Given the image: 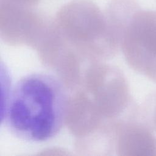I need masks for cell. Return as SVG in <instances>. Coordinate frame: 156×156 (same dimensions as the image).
Masks as SVG:
<instances>
[{
    "label": "cell",
    "instance_id": "7a4b0ae2",
    "mask_svg": "<svg viewBox=\"0 0 156 156\" xmlns=\"http://www.w3.org/2000/svg\"><path fill=\"white\" fill-rule=\"evenodd\" d=\"M124 32L129 63L156 83V11L139 8L132 15Z\"/></svg>",
    "mask_w": 156,
    "mask_h": 156
},
{
    "label": "cell",
    "instance_id": "277c9868",
    "mask_svg": "<svg viewBox=\"0 0 156 156\" xmlns=\"http://www.w3.org/2000/svg\"><path fill=\"white\" fill-rule=\"evenodd\" d=\"M39 1L40 0H0V2H9L29 7L36 6L38 4Z\"/></svg>",
    "mask_w": 156,
    "mask_h": 156
},
{
    "label": "cell",
    "instance_id": "3957f363",
    "mask_svg": "<svg viewBox=\"0 0 156 156\" xmlns=\"http://www.w3.org/2000/svg\"><path fill=\"white\" fill-rule=\"evenodd\" d=\"M143 107V120L153 130L156 131V92L149 97Z\"/></svg>",
    "mask_w": 156,
    "mask_h": 156
},
{
    "label": "cell",
    "instance_id": "6da1fadb",
    "mask_svg": "<svg viewBox=\"0 0 156 156\" xmlns=\"http://www.w3.org/2000/svg\"><path fill=\"white\" fill-rule=\"evenodd\" d=\"M68 102L66 89L57 77L47 73L29 74L12 88L2 122L21 140L46 141L63 126Z\"/></svg>",
    "mask_w": 156,
    "mask_h": 156
}]
</instances>
